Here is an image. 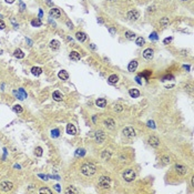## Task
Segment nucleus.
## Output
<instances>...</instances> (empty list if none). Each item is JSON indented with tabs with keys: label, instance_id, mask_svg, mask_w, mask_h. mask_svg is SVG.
<instances>
[{
	"label": "nucleus",
	"instance_id": "f257e3e1",
	"mask_svg": "<svg viewBox=\"0 0 194 194\" xmlns=\"http://www.w3.org/2000/svg\"><path fill=\"white\" fill-rule=\"evenodd\" d=\"M81 172L86 176H91L97 172V168H95V165H93L91 163H86L81 166Z\"/></svg>",
	"mask_w": 194,
	"mask_h": 194
},
{
	"label": "nucleus",
	"instance_id": "f03ea898",
	"mask_svg": "<svg viewBox=\"0 0 194 194\" xmlns=\"http://www.w3.org/2000/svg\"><path fill=\"white\" fill-rule=\"evenodd\" d=\"M122 176H123V179H124L127 182H132V181L135 179V172H134L132 169H128V170H125V171L123 172Z\"/></svg>",
	"mask_w": 194,
	"mask_h": 194
},
{
	"label": "nucleus",
	"instance_id": "7ed1b4c3",
	"mask_svg": "<svg viewBox=\"0 0 194 194\" xmlns=\"http://www.w3.org/2000/svg\"><path fill=\"white\" fill-rule=\"evenodd\" d=\"M111 180L109 176H101L99 179V186L101 189H110Z\"/></svg>",
	"mask_w": 194,
	"mask_h": 194
},
{
	"label": "nucleus",
	"instance_id": "20e7f679",
	"mask_svg": "<svg viewBox=\"0 0 194 194\" xmlns=\"http://www.w3.org/2000/svg\"><path fill=\"white\" fill-rule=\"evenodd\" d=\"M127 17H128L129 20L136 21L139 18H140V12H139L138 10H130V11L127 13Z\"/></svg>",
	"mask_w": 194,
	"mask_h": 194
},
{
	"label": "nucleus",
	"instance_id": "39448f33",
	"mask_svg": "<svg viewBox=\"0 0 194 194\" xmlns=\"http://www.w3.org/2000/svg\"><path fill=\"white\" fill-rule=\"evenodd\" d=\"M122 133L124 134V136H127V138H133V136H135V130L132 127H127L123 129Z\"/></svg>",
	"mask_w": 194,
	"mask_h": 194
},
{
	"label": "nucleus",
	"instance_id": "423d86ee",
	"mask_svg": "<svg viewBox=\"0 0 194 194\" xmlns=\"http://www.w3.org/2000/svg\"><path fill=\"white\" fill-rule=\"evenodd\" d=\"M0 187H1L2 191L9 192L13 189V184H12L11 182H9V181H3V182H1V184H0Z\"/></svg>",
	"mask_w": 194,
	"mask_h": 194
},
{
	"label": "nucleus",
	"instance_id": "0eeeda50",
	"mask_svg": "<svg viewBox=\"0 0 194 194\" xmlns=\"http://www.w3.org/2000/svg\"><path fill=\"white\" fill-rule=\"evenodd\" d=\"M105 133H104L102 130H99V131L95 132V140H97L98 143H103L104 140H105Z\"/></svg>",
	"mask_w": 194,
	"mask_h": 194
},
{
	"label": "nucleus",
	"instance_id": "6e6552de",
	"mask_svg": "<svg viewBox=\"0 0 194 194\" xmlns=\"http://www.w3.org/2000/svg\"><path fill=\"white\" fill-rule=\"evenodd\" d=\"M149 144H150L151 146H153V148H157V146L160 145V140L157 136H150L149 138Z\"/></svg>",
	"mask_w": 194,
	"mask_h": 194
},
{
	"label": "nucleus",
	"instance_id": "1a4fd4ad",
	"mask_svg": "<svg viewBox=\"0 0 194 194\" xmlns=\"http://www.w3.org/2000/svg\"><path fill=\"white\" fill-rule=\"evenodd\" d=\"M175 170L179 174H181V175H184V174H186V172H187V168L185 165H182V164H176Z\"/></svg>",
	"mask_w": 194,
	"mask_h": 194
},
{
	"label": "nucleus",
	"instance_id": "9d476101",
	"mask_svg": "<svg viewBox=\"0 0 194 194\" xmlns=\"http://www.w3.org/2000/svg\"><path fill=\"white\" fill-rule=\"evenodd\" d=\"M104 125H105L108 129H110V130H113V129H116V122H114V120L113 119H106L105 121H104Z\"/></svg>",
	"mask_w": 194,
	"mask_h": 194
},
{
	"label": "nucleus",
	"instance_id": "9b49d317",
	"mask_svg": "<svg viewBox=\"0 0 194 194\" xmlns=\"http://www.w3.org/2000/svg\"><path fill=\"white\" fill-rule=\"evenodd\" d=\"M153 50L151 48H149V49H145V50L143 51V57H144V59H146V60H151V59L153 58Z\"/></svg>",
	"mask_w": 194,
	"mask_h": 194
},
{
	"label": "nucleus",
	"instance_id": "f8f14e48",
	"mask_svg": "<svg viewBox=\"0 0 194 194\" xmlns=\"http://www.w3.org/2000/svg\"><path fill=\"white\" fill-rule=\"evenodd\" d=\"M49 14H50V17H53V18H60L61 17V12L58 8H52V9H50Z\"/></svg>",
	"mask_w": 194,
	"mask_h": 194
},
{
	"label": "nucleus",
	"instance_id": "ddd939ff",
	"mask_svg": "<svg viewBox=\"0 0 194 194\" xmlns=\"http://www.w3.org/2000/svg\"><path fill=\"white\" fill-rule=\"evenodd\" d=\"M138 61L136 60H133V61H131V62L129 63V65H128V70H129L130 72H134L136 70V68H138Z\"/></svg>",
	"mask_w": 194,
	"mask_h": 194
},
{
	"label": "nucleus",
	"instance_id": "4468645a",
	"mask_svg": "<svg viewBox=\"0 0 194 194\" xmlns=\"http://www.w3.org/2000/svg\"><path fill=\"white\" fill-rule=\"evenodd\" d=\"M67 133L68 134H70V135H74V134L77 133V129H76V127H74L73 124H68L67 125Z\"/></svg>",
	"mask_w": 194,
	"mask_h": 194
},
{
	"label": "nucleus",
	"instance_id": "2eb2a0df",
	"mask_svg": "<svg viewBox=\"0 0 194 194\" xmlns=\"http://www.w3.org/2000/svg\"><path fill=\"white\" fill-rule=\"evenodd\" d=\"M111 155H112L111 151H109V150H104L103 152H102V154H101V157H102V160H104V161H108V160H110V159H111Z\"/></svg>",
	"mask_w": 194,
	"mask_h": 194
},
{
	"label": "nucleus",
	"instance_id": "dca6fc26",
	"mask_svg": "<svg viewBox=\"0 0 194 194\" xmlns=\"http://www.w3.org/2000/svg\"><path fill=\"white\" fill-rule=\"evenodd\" d=\"M69 57L72 61H79L80 60V53H78L77 51H72V52L70 53Z\"/></svg>",
	"mask_w": 194,
	"mask_h": 194
},
{
	"label": "nucleus",
	"instance_id": "f3484780",
	"mask_svg": "<svg viewBox=\"0 0 194 194\" xmlns=\"http://www.w3.org/2000/svg\"><path fill=\"white\" fill-rule=\"evenodd\" d=\"M50 48L52 49V50H58V49L60 48V42H59L58 40H52V41L50 42Z\"/></svg>",
	"mask_w": 194,
	"mask_h": 194
},
{
	"label": "nucleus",
	"instance_id": "a211bd4d",
	"mask_svg": "<svg viewBox=\"0 0 194 194\" xmlns=\"http://www.w3.org/2000/svg\"><path fill=\"white\" fill-rule=\"evenodd\" d=\"M95 104H97L98 106H100V108H105L106 100L103 99V98H100V99H98L97 101H95Z\"/></svg>",
	"mask_w": 194,
	"mask_h": 194
},
{
	"label": "nucleus",
	"instance_id": "6ab92c4d",
	"mask_svg": "<svg viewBox=\"0 0 194 194\" xmlns=\"http://www.w3.org/2000/svg\"><path fill=\"white\" fill-rule=\"evenodd\" d=\"M52 98H53V100H55V101H61L63 97H62L60 91H54V92L52 93Z\"/></svg>",
	"mask_w": 194,
	"mask_h": 194
},
{
	"label": "nucleus",
	"instance_id": "aec40b11",
	"mask_svg": "<svg viewBox=\"0 0 194 194\" xmlns=\"http://www.w3.org/2000/svg\"><path fill=\"white\" fill-rule=\"evenodd\" d=\"M76 37H77V39H78L80 42H84V41L87 40V36H86V33H83V32H77Z\"/></svg>",
	"mask_w": 194,
	"mask_h": 194
},
{
	"label": "nucleus",
	"instance_id": "412c9836",
	"mask_svg": "<svg viewBox=\"0 0 194 194\" xmlns=\"http://www.w3.org/2000/svg\"><path fill=\"white\" fill-rule=\"evenodd\" d=\"M58 77L61 79V80H68V79H69V74H68V72L65 71V70H61V71L58 73Z\"/></svg>",
	"mask_w": 194,
	"mask_h": 194
},
{
	"label": "nucleus",
	"instance_id": "4be33fe9",
	"mask_svg": "<svg viewBox=\"0 0 194 194\" xmlns=\"http://www.w3.org/2000/svg\"><path fill=\"white\" fill-rule=\"evenodd\" d=\"M129 94L131 98H139V95H140V91L138 90V89H131V90L129 91Z\"/></svg>",
	"mask_w": 194,
	"mask_h": 194
},
{
	"label": "nucleus",
	"instance_id": "5701e85b",
	"mask_svg": "<svg viewBox=\"0 0 194 194\" xmlns=\"http://www.w3.org/2000/svg\"><path fill=\"white\" fill-rule=\"evenodd\" d=\"M65 193H67V194H78L79 191L74 186H72V185H71V186H69L67 190H65Z\"/></svg>",
	"mask_w": 194,
	"mask_h": 194
},
{
	"label": "nucleus",
	"instance_id": "b1692460",
	"mask_svg": "<svg viewBox=\"0 0 194 194\" xmlns=\"http://www.w3.org/2000/svg\"><path fill=\"white\" fill-rule=\"evenodd\" d=\"M31 72H32L33 76H40V74L42 73V69L39 67H33L32 69H31Z\"/></svg>",
	"mask_w": 194,
	"mask_h": 194
},
{
	"label": "nucleus",
	"instance_id": "393cba45",
	"mask_svg": "<svg viewBox=\"0 0 194 194\" xmlns=\"http://www.w3.org/2000/svg\"><path fill=\"white\" fill-rule=\"evenodd\" d=\"M108 80H109V82H110L111 84H116V83L119 81V78H118V76H116V74H112V76L109 77Z\"/></svg>",
	"mask_w": 194,
	"mask_h": 194
},
{
	"label": "nucleus",
	"instance_id": "a878e982",
	"mask_svg": "<svg viewBox=\"0 0 194 194\" xmlns=\"http://www.w3.org/2000/svg\"><path fill=\"white\" fill-rule=\"evenodd\" d=\"M14 57L18 59H22L23 57H25V53L22 52V50H20V49H17V50H14Z\"/></svg>",
	"mask_w": 194,
	"mask_h": 194
},
{
	"label": "nucleus",
	"instance_id": "bb28decb",
	"mask_svg": "<svg viewBox=\"0 0 194 194\" xmlns=\"http://www.w3.org/2000/svg\"><path fill=\"white\" fill-rule=\"evenodd\" d=\"M39 193H41V194H52V191H51L50 189H48V187H41V189L39 190Z\"/></svg>",
	"mask_w": 194,
	"mask_h": 194
},
{
	"label": "nucleus",
	"instance_id": "cd10ccee",
	"mask_svg": "<svg viewBox=\"0 0 194 194\" xmlns=\"http://www.w3.org/2000/svg\"><path fill=\"white\" fill-rule=\"evenodd\" d=\"M125 38L129 40H133L135 38V35L133 32H131V31H125Z\"/></svg>",
	"mask_w": 194,
	"mask_h": 194
},
{
	"label": "nucleus",
	"instance_id": "c85d7f7f",
	"mask_svg": "<svg viewBox=\"0 0 194 194\" xmlns=\"http://www.w3.org/2000/svg\"><path fill=\"white\" fill-rule=\"evenodd\" d=\"M144 42H145V40L143 39L142 37H139V38H136V40H135V43L138 44L139 47H142L144 44Z\"/></svg>",
	"mask_w": 194,
	"mask_h": 194
},
{
	"label": "nucleus",
	"instance_id": "c756f323",
	"mask_svg": "<svg viewBox=\"0 0 194 194\" xmlns=\"http://www.w3.org/2000/svg\"><path fill=\"white\" fill-rule=\"evenodd\" d=\"M152 74V71L151 70H144V72H142L141 73V77H143V78L145 79H149V77Z\"/></svg>",
	"mask_w": 194,
	"mask_h": 194
},
{
	"label": "nucleus",
	"instance_id": "7c9ffc66",
	"mask_svg": "<svg viewBox=\"0 0 194 194\" xmlns=\"http://www.w3.org/2000/svg\"><path fill=\"white\" fill-rule=\"evenodd\" d=\"M160 23H161L163 27H166V26H169V23H170V21H169V18H162L161 20H160Z\"/></svg>",
	"mask_w": 194,
	"mask_h": 194
},
{
	"label": "nucleus",
	"instance_id": "2f4dec72",
	"mask_svg": "<svg viewBox=\"0 0 194 194\" xmlns=\"http://www.w3.org/2000/svg\"><path fill=\"white\" fill-rule=\"evenodd\" d=\"M31 25H32L33 27H40V26L42 25V22L40 19H35V20L31 21Z\"/></svg>",
	"mask_w": 194,
	"mask_h": 194
},
{
	"label": "nucleus",
	"instance_id": "473e14b6",
	"mask_svg": "<svg viewBox=\"0 0 194 194\" xmlns=\"http://www.w3.org/2000/svg\"><path fill=\"white\" fill-rule=\"evenodd\" d=\"M86 154V150L84 149H78L76 152V156H83Z\"/></svg>",
	"mask_w": 194,
	"mask_h": 194
},
{
	"label": "nucleus",
	"instance_id": "72a5a7b5",
	"mask_svg": "<svg viewBox=\"0 0 194 194\" xmlns=\"http://www.w3.org/2000/svg\"><path fill=\"white\" fill-rule=\"evenodd\" d=\"M13 111H14V112H17V113H22L23 109H22V106H21V105H19V104H16V105L13 106Z\"/></svg>",
	"mask_w": 194,
	"mask_h": 194
},
{
	"label": "nucleus",
	"instance_id": "f704fd0d",
	"mask_svg": "<svg viewBox=\"0 0 194 194\" xmlns=\"http://www.w3.org/2000/svg\"><path fill=\"white\" fill-rule=\"evenodd\" d=\"M59 130L58 129H54V130H52L51 131V135H52V138H58L59 136Z\"/></svg>",
	"mask_w": 194,
	"mask_h": 194
},
{
	"label": "nucleus",
	"instance_id": "c9c22d12",
	"mask_svg": "<svg viewBox=\"0 0 194 194\" xmlns=\"http://www.w3.org/2000/svg\"><path fill=\"white\" fill-rule=\"evenodd\" d=\"M162 163L164 164V165H166V164H169L170 163V157L169 156H162Z\"/></svg>",
	"mask_w": 194,
	"mask_h": 194
},
{
	"label": "nucleus",
	"instance_id": "e433bc0d",
	"mask_svg": "<svg viewBox=\"0 0 194 194\" xmlns=\"http://www.w3.org/2000/svg\"><path fill=\"white\" fill-rule=\"evenodd\" d=\"M114 110H116V112H121V111H123V106L121 105V104H116V105H114Z\"/></svg>",
	"mask_w": 194,
	"mask_h": 194
},
{
	"label": "nucleus",
	"instance_id": "4c0bfd02",
	"mask_svg": "<svg viewBox=\"0 0 194 194\" xmlns=\"http://www.w3.org/2000/svg\"><path fill=\"white\" fill-rule=\"evenodd\" d=\"M36 155H37V156H41L42 155V149L40 148V146H38V148L36 149Z\"/></svg>",
	"mask_w": 194,
	"mask_h": 194
},
{
	"label": "nucleus",
	"instance_id": "58836bf2",
	"mask_svg": "<svg viewBox=\"0 0 194 194\" xmlns=\"http://www.w3.org/2000/svg\"><path fill=\"white\" fill-rule=\"evenodd\" d=\"M146 124H148V127L152 128V129H155V123H154V121H152V120H149Z\"/></svg>",
	"mask_w": 194,
	"mask_h": 194
},
{
	"label": "nucleus",
	"instance_id": "ea45409f",
	"mask_svg": "<svg viewBox=\"0 0 194 194\" xmlns=\"http://www.w3.org/2000/svg\"><path fill=\"white\" fill-rule=\"evenodd\" d=\"M150 39H152V40H157V35H156V32H152L150 35Z\"/></svg>",
	"mask_w": 194,
	"mask_h": 194
},
{
	"label": "nucleus",
	"instance_id": "a19ab883",
	"mask_svg": "<svg viewBox=\"0 0 194 194\" xmlns=\"http://www.w3.org/2000/svg\"><path fill=\"white\" fill-rule=\"evenodd\" d=\"M171 41H172V38L171 37H170V38H165V39L163 40V43L164 44H169Z\"/></svg>",
	"mask_w": 194,
	"mask_h": 194
},
{
	"label": "nucleus",
	"instance_id": "79ce46f5",
	"mask_svg": "<svg viewBox=\"0 0 194 194\" xmlns=\"http://www.w3.org/2000/svg\"><path fill=\"white\" fill-rule=\"evenodd\" d=\"M184 88H185V90H187L189 92H192V91H193V90H192V89H193V87L190 86V84H189V86H185Z\"/></svg>",
	"mask_w": 194,
	"mask_h": 194
},
{
	"label": "nucleus",
	"instance_id": "37998d69",
	"mask_svg": "<svg viewBox=\"0 0 194 194\" xmlns=\"http://www.w3.org/2000/svg\"><path fill=\"white\" fill-rule=\"evenodd\" d=\"M6 28V25H5V22H3L2 20H0V29L2 30V29H5Z\"/></svg>",
	"mask_w": 194,
	"mask_h": 194
},
{
	"label": "nucleus",
	"instance_id": "c03bdc74",
	"mask_svg": "<svg viewBox=\"0 0 194 194\" xmlns=\"http://www.w3.org/2000/svg\"><path fill=\"white\" fill-rule=\"evenodd\" d=\"M109 31H110L111 35H114V33H116V29H114V28H112V27L109 28Z\"/></svg>",
	"mask_w": 194,
	"mask_h": 194
},
{
	"label": "nucleus",
	"instance_id": "a18cd8bd",
	"mask_svg": "<svg viewBox=\"0 0 194 194\" xmlns=\"http://www.w3.org/2000/svg\"><path fill=\"white\" fill-rule=\"evenodd\" d=\"M173 77L172 76H166V77H164L163 79H162V81H165V80H169V79H172Z\"/></svg>",
	"mask_w": 194,
	"mask_h": 194
},
{
	"label": "nucleus",
	"instance_id": "49530a36",
	"mask_svg": "<svg viewBox=\"0 0 194 194\" xmlns=\"http://www.w3.org/2000/svg\"><path fill=\"white\" fill-rule=\"evenodd\" d=\"M135 80H136V82H138V83H140V84H142V81L140 80V77H136V78H135Z\"/></svg>",
	"mask_w": 194,
	"mask_h": 194
},
{
	"label": "nucleus",
	"instance_id": "de8ad7c7",
	"mask_svg": "<svg viewBox=\"0 0 194 194\" xmlns=\"http://www.w3.org/2000/svg\"><path fill=\"white\" fill-rule=\"evenodd\" d=\"M11 22L13 23V26H14V27H16V28L18 27V25H17V23H16V21H14V19H13V18H11Z\"/></svg>",
	"mask_w": 194,
	"mask_h": 194
},
{
	"label": "nucleus",
	"instance_id": "09e8293b",
	"mask_svg": "<svg viewBox=\"0 0 194 194\" xmlns=\"http://www.w3.org/2000/svg\"><path fill=\"white\" fill-rule=\"evenodd\" d=\"M54 187H55V190H57V191H58V192H60V185H59V184L54 185Z\"/></svg>",
	"mask_w": 194,
	"mask_h": 194
},
{
	"label": "nucleus",
	"instance_id": "8fccbe9b",
	"mask_svg": "<svg viewBox=\"0 0 194 194\" xmlns=\"http://www.w3.org/2000/svg\"><path fill=\"white\" fill-rule=\"evenodd\" d=\"M6 2H7V3H13L14 0H6Z\"/></svg>",
	"mask_w": 194,
	"mask_h": 194
},
{
	"label": "nucleus",
	"instance_id": "3c124183",
	"mask_svg": "<svg viewBox=\"0 0 194 194\" xmlns=\"http://www.w3.org/2000/svg\"><path fill=\"white\" fill-rule=\"evenodd\" d=\"M68 26H69V28H73V25H72V23L71 22H70V21H68Z\"/></svg>",
	"mask_w": 194,
	"mask_h": 194
},
{
	"label": "nucleus",
	"instance_id": "603ef678",
	"mask_svg": "<svg viewBox=\"0 0 194 194\" xmlns=\"http://www.w3.org/2000/svg\"><path fill=\"white\" fill-rule=\"evenodd\" d=\"M40 178H41V179H43V180H47V178H46V176H44V175H42V174H40Z\"/></svg>",
	"mask_w": 194,
	"mask_h": 194
},
{
	"label": "nucleus",
	"instance_id": "864d4df0",
	"mask_svg": "<svg viewBox=\"0 0 194 194\" xmlns=\"http://www.w3.org/2000/svg\"><path fill=\"white\" fill-rule=\"evenodd\" d=\"M184 69H186V70H190V67H189V65H184Z\"/></svg>",
	"mask_w": 194,
	"mask_h": 194
},
{
	"label": "nucleus",
	"instance_id": "5fc2aeb1",
	"mask_svg": "<svg viewBox=\"0 0 194 194\" xmlns=\"http://www.w3.org/2000/svg\"><path fill=\"white\" fill-rule=\"evenodd\" d=\"M93 122H97V116H93Z\"/></svg>",
	"mask_w": 194,
	"mask_h": 194
},
{
	"label": "nucleus",
	"instance_id": "6e6d98bb",
	"mask_svg": "<svg viewBox=\"0 0 194 194\" xmlns=\"http://www.w3.org/2000/svg\"><path fill=\"white\" fill-rule=\"evenodd\" d=\"M39 17H42V10H40V12H39Z\"/></svg>",
	"mask_w": 194,
	"mask_h": 194
},
{
	"label": "nucleus",
	"instance_id": "4d7b16f0",
	"mask_svg": "<svg viewBox=\"0 0 194 194\" xmlns=\"http://www.w3.org/2000/svg\"><path fill=\"white\" fill-rule=\"evenodd\" d=\"M109 1H111V2H114V1H116V0H109Z\"/></svg>",
	"mask_w": 194,
	"mask_h": 194
},
{
	"label": "nucleus",
	"instance_id": "13d9d810",
	"mask_svg": "<svg viewBox=\"0 0 194 194\" xmlns=\"http://www.w3.org/2000/svg\"><path fill=\"white\" fill-rule=\"evenodd\" d=\"M182 1H186V0H182Z\"/></svg>",
	"mask_w": 194,
	"mask_h": 194
}]
</instances>
